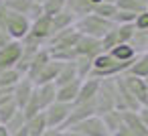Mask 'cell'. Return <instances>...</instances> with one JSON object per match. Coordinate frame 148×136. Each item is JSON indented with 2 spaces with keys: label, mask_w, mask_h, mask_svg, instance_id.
Returning <instances> with one entry per match:
<instances>
[{
  "label": "cell",
  "mask_w": 148,
  "mask_h": 136,
  "mask_svg": "<svg viewBox=\"0 0 148 136\" xmlns=\"http://www.w3.org/2000/svg\"><path fill=\"white\" fill-rule=\"evenodd\" d=\"M79 87H81V79H75L63 87H57V102L63 104H75L77 95H79Z\"/></svg>",
  "instance_id": "cell-16"
},
{
  "label": "cell",
  "mask_w": 148,
  "mask_h": 136,
  "mask_svg": "<svg viewBox=\"0 0 148 136\" xmlns=\"http://www.w3.org/2000/svg\"><path fill=\"white\" fill-rule=\"evenodd\" d=\"M35 2H39V4H43V2H45V0H35Z\"/></svg>",
  "instance_id": "cell-44"
},
{
  "label": "cell",
  "mask_w": 148,
  "mask_h": 136,
  "mask_svg": "<svg viewBox=\"0 0 148 136\" xmlns=\"http://www.w3.org/2000/svg\"><path fill=\"white\" fill-rule=\"evenodd\" d=\"M4 126H6L8 134L12 136V134H16L18 130H23V128L27 126V118H25V114L18 110V112H16V114H14V116H12V118H10L6 124H4Z\"/></svg>",
  "instance_id": "cell-28"
},
{
  "label": "cell",
  "mask_w": 148,
  "mask_h": 136,
  "mask_svg": "<svg viewBox=\"0 0 148 136\" xmlns=\"http://www.w3.org/2000/svg\"><path fill=\"white\" fill-rule=\"evenodd\" d=\"M126 73L136 75V77H142V79L148 77V51L136 55V59L132 61V65H130V69H128Z\"/></svg>",
  "instance_id": "cell-20"
},
{
  "label": "cell",
  "mask_w": 148,
  "mask_h": 136,
  "mask_svg": "<svg viewBox=\"0 0 148 136\" xmlns=\"http://www.w3.org/2000/svg\"><path fill=\"white\" fill-rule=\"evenodd\" d=\"M21 77H23V73H18L14 67L0 71V87H14L21 81Z\"/></svg>",
  "instance_id": "cell-25"
},
{
  "label": "cell",
  "mask_w": 148,
  "mask_h": 136,
  "mask_svg": "<svg viewBox=\"0 0 148 136\" xmlns=\"http://www.w3.org/2000/svg\"><path fill=\"white\" fill-rule=\"evenodd\" d=\"M112 136H132V132L126 128V124H122V126H120V128H118V130H116Z\"/></svg>",
  "instance_id": "cell-38"
},
{
  "label": "cell",
  "mask_w": 148,
  "mask_h": 136,
  "mask_svg": "<svg viewBox=\"0 0 148 136\" xmlns=\"http://www.w3.org/2000/svg\"><path fill=\"white\" fill-rule=\"evenodd\" d=\"M99 83H101V79H97V77H87V79H83V81H81L79 95H77L75 104H85V102L95 100L97 89H99Z\"/></svg>",
  "instance_id": "cell-13"
},
{
  "label": "cell",
  "mask_w": 148,
  "mask_h": 136,
  "mask_svg": "<svg viewBox=\"0 0 148 136\" xmlns=\"http://www.w3.org/2000/svg\"><path fill=\"white\" fill-rule=\"evenodd\" d=\"M16 112H18V106L14 104V100L8 102V104H4V106H0V124H6Z\"/></svg>",
  "instance_id": "cell-30"
},
{
  "label": "cell",
  "mask_w": 148,
  "mask_h": 136,
  "mask_svg": "<svg viewBox=\"0 0 148 136\" xmlns=\"http://www.w3.org/2000/svg\"><path fill=\"white\" fill-rule=\"evenodd\" d=\"M51 61V55H49V49L47 47H43V49H39L37 53H35V57H33V61L29 63V69H27V73H25V77H29L33 83H35V79H37V75L43 71V67L47 65Z\"/></svg>",
  "instance_id": "cell-10"
},
{
  "label": "cell",
  "mask_w": 148,
  "mask_h": 136,
  "mask_svg": "<svg viewBox=\"0 0 148 136\" xmlns=\"http://www.w3.org/2000/svg\"><path fill=\"white\" fill-rule=\"evenodd\" d=\"M136 16H138V14H134V12L120 10V8H118V12H116V16H114V23H116V25H132V23L136 21Z\"/></svg>",
  "instance_id": "cell-31"
},
{
  "label": "cell",
  "mask_w": 148,
  "mask_h": 136,
  "mask_svg": "<svg viewBox=\"0 0 148 136\" xmlns=\"http://www.w3.org/2000/svg\"><path fill=\"white\" fill-rule=\"evenodd\" d=\"M116 6L120 10H128V12L140 14V12L148 10V0H118Z\"/></svg>",
  "instance_id": "cell-21"
},
{
  "label": "cell",
  "mask_w": 148,
  "mask_h": 136,
  "mask_svg": "<svg viewBox=\"0 0 148 136\" xmlns=\"http://www.w3.org/2000/svg\"><path fill=\"white\" fill-rule=\"evenodd\" d=\"M0 136H10V134H8V130H6V126H4V124H0Z\"/></svg>",
  "instance_id": "cell-40"
},
{
  "label": "cell",
  "mask_w": 148,
  "mask_h": 136,
  "mask_svg": "<svg viewBox=\"0 0 148 136\" xmlns=\"http://www.w3.org/2000/svg\"><path fill=\"white\" fill-rule=\"evenodd\" d=\"M116 12H118V6H116V4L101 2V4H95V6H93V12H91V14H97V16H101V19H108V21H114Z\"/></svg>",
  "instance_id": "cell-27"
},
{
  "label": "cell",
  "mask_w": 148,
  "mask_h": 136,
  "mask_svg": "<svg viewBox=\"0 0 148 136\" xmlns=\"http://www.w3.org/2000/svg\"><path fill=\"white\" fill-rule=\"evenodd\" d=\"M6 14H8V8L4 6V2L0 0V29L4 31V25H6Z\"/></svg>",
  "instance_id": "cell-34"
},
{
  "label": "cell",
  "mask_w": 148,
  "mask_h": 136,
  "mask_svg": "<svg viewBox=\"0 0 148 136\" xmlns=\"http://www.w3.org/2000/svg\"><path fill=\"white\" fill-rule=\"evenodd\" d=\"M35 98H37V102H39L41 112H45L51 104L57 102V85H55V83L37 85V87H35Z\"/></svg>",
  "instance_id": "cell-11"
},
{
  "label": "cell",
  "mask_w": 148,
  "mask_h": 136,
  "mask_svg": "<svg viewBox=\"0 0 148 136\" xmlns=\"http://www.w3.org/2000/svg\"><path fill=\"white\" fill-rule=\"evenodd\" d=\"M12 39H10V35L6 33V31H2V29H0V49H2L4 45H8Z\"/></svg>",
  "instance_id": "cell-37"
},
{
  "label": "cell",
  "mask_w": 148,
  "mask_h": 136,
  "mask_svg": "<svg viewBox=\"0 0 148 136\" xmlns=\"http://www.w3.org/2000/svg\"><path fill=\"white\" fill-rule=\"evenodd\" d=\"M89 2H91V4L95 6V4H101V2H106V0H89Z\"/></svg>",
  "instance_id": "cell-42"
},
{
  "label": "cell",
  "mask_w": 148,
  "mask_h": 136,
  "mask_svg": "<svg viewBox=\"0 0 148 136\" xmlns=\"http://www.w3.org/2000/svg\"><path fill=\"white\" fill-rule=\"evenodd\" d=\"M61 61H55V59H51L45 67H43V71L37 75V79H35V87L37 85H47V83H55V79H57V75H59V71H61Z\"/></svg>",
  "instance_id": "cell-14"
},
{
  "label": "cell",
  "mask_w": 148,
  "mask_h": 136,
  "mask_svg": "<svg viewBox=\"0 0 148 136\" xmlns=\"http://www.w3.org/2000/svg\"><path fill=\"white\" fill-rule=\"evenodd\" d=\"M65 134H67V136H83V134H79V132H75V130H65Z\"/></svg>",
  "instance_id": "cell-41"
},
{
  "label": "cell",
  "mask_w": 148,
  "mask_h": 136,
  "mask_svg": "<svg viewBox=\"0 0 148 136\" xmlns=\"http://www.w3.org/2000/svg\"><path fill=\"white\" fill-rule=\"evenodd\" d=\"M75 67H77V77L83 81L91 75V69H93V59H87V57H77L75 59Z\"/></svg>",
  "instance_id": "cell-26"
},
{
  "label": "cell",
  "mask_w": 148,
  "mask_h": 136,
  "mask_svg": "<svg viewBox=\"0 0 148 136\" xmlns=\"http://www.w3.org/2000/svg\"><path fill=\"white\" fill-rule=\"evenodd\" d=\"M103 49H101V41L99 39H91V37H83L77 41L75 45V59L77 57H87V59H95L97 55H101Z\"/></svg>",
  "instance_id": "cell-9"
},
{
  "label": "cell",
  "mask_w": 148,
  "mask_h": 136,
  "mask_svg": "<svg viewBox=\"0 0 148 136\" xmlns=\"http://www.w3.org/2000/svg\"><path fill=\"white\" fill-rule=\"evenodd\" d=\"M71 110H73V104H63V102L51 104V106L43 112L45 122H47V128H61V130H63V126H65V122H67Z\"/></svg>",
  "instance_id": "cell-4"
},
{
  "label": "cell",
  "mask_w": 148,
  "mask_h": 136,
  "mask_svg": "<svg viewBox=\"0 0 148 136\" xmlns=\"http://www.w3.org/2000/svg\"><path fill=\"white\" fill-rule=\"evenodd\" d=\"M65 8L75 14V19H81V16H87L93 12V4L89 2V0H67Z\"/></svg>",
  "instance_id": "cell-19"
},
{
  "label": "cell",
  "mask_w": 148,
  "mask_h": 136,
  "mask_svg": "<svg viewBox=\"0 0 148 136\" xmlns=\"http://www.w3.org/2000/svg\"><path fill=\"white\" fill-rule=\"evenodd\" d=\"M122 79H124V85L128 87V91L136 98V102L142 106H148V91H146V83L142 77H136V75H130V73H122Z\"/></svg>",
  "instance_id": "cell-7"
},
{
  "label": "cell",
  "mask_w": 148,
  "mask_h": 136,
  "mask_svg": "<svg viewBox=\"0 0 148 136\" xmlns=\"http://www.w3.org/2000/svg\"><path fill=\"white\" fill-rule=\"evenodd\" d=\"M122 120L126 128L132 132V136H148V128L142 124L138 112H122Z\"/></svg>",
  "instance_id": "cell-15"
},
{
  "label": "cell",
  "mask_w": 148,
  "mask_h": 136,
  "mask_svg": "<svg viewBox=\"0 0 148 136\" xmlns=\"http://www.w3.org/2000/svg\"><path fill=\"white\" fill-rule=\"evenodd\" d=\"M65 4H67V0H45L43 2V14L55 16V14L65 10Z\"/></svg>",
  "instance_id": "cell-29"
},
{
  "label": "cell",
  "mask_w": 148,
  "mask_h": 136,
  "mask_svg": "<svg viewBox=\"0 0 148 136\" xmlns=\"http://www.w3.org/2000/svg\"><path fill=\"white\" fill-rule=\"evenodd\" d=\"M4 31L10 35L12 41H23V39L29 35V31H31V21H29L25 14H18V12L8 10Z\"/></svg>",
  "instance_id": "cell-3"
},
{
  "label": "cell",
  "mask_w": 148,
  "mask_h": 136,
  "mask_svg": "<svg viewBox=\"0 0 148 136\" xmlns=\"http://www.w3.org/2000/svg\"><path fill=\"white\" fill-rule=\"evenodd\" d=\"M21 55H23V43L21 41H10L8 45H4L0 49V71L16 67Z\"/></svg>",
  "instance_id": "cell-6"
},
{
  "label": "cell",
  "mask_w": 148,
  "mask_h": 136,
  "mask_svg": "<svg viewBox=\"0 0 148 136\" xmlns=\"http://www.w3.org/2000/svg\"><path fill=\"white\" fill-rule=\"evenodd\" d=\"M99 118L103 120V124H106L110 136H112V134L124 124V120H122V112H118V110H112V112H108V114H103V116H99Z\"/></svg>",
  "instance_id": "cell-23"
},
{
  "label": "cell",
  "mask_w": 148,
  "mask_h": 136,
  "mask_svg": "<svg viewBox=\"0 0 148 136\" xmlns=\"http://www.w3.org/2000/svg\"><path fill=\"white\" fill-rule=\"evenodd\" d=\"M12 136H29V130H27V126H25L23 130H18L16 134H12Z\"/></svg>",
  "instance_id": "cell-39"
},
{
  "label": "cell",
  "mask_w": 148,
  "mask_h": 136,
  "mask_svg": "<svg viewBox=\"0 0 148 136\" xmlns=\"http://www.w3.org/2000/svg\"><path fill=\"white\" fill-rule=\"evenodd\" d=\"M132 61L128 63H122V61H116L110 53H101L93 59V69H91V75L89 77H97V79H108V77H118L122 73H126L130 69Z\"/></svg>",
  "instance_id": "cell-1"
},
{
  "label": "cell",
  "mask_w": 148,
  "mask_h": 136,
  "mask_svg": "<svg viewBox=\"0 0 148 136\" xmlns=\"http://www.w3.org/2000/svg\"><path fill=\"white\" fill-rule=\"evenodd\" d=\"M43 136H67V134H65V130H61V128H47Z\"/></svg>",
  "instance_id": "cell-36"
},
{
  "label": "cell",
  "mask_w": 148,
  "mask_h": 136,
  "mask_svg": "<svg viewBox=\"0 0 148 136\" xmlns=\"http://www.w3.org/2000/svg\"><path fill=\"white\" fill-rule=\"evenodd\" d=\"M75 79H79V77H77L75 61H67V63L61 65V71H59V75H57V79H55V85H57V87H63V85H67V83H71V81H75Z\"/></svg>",
  "instance_id": "cell-17"
},
{
  "label": "cell",
  "mask_w": 148,
  "mask_h": 136,
  "mask_svg": "<svg viewBox=\"0 0 148 136\" xmlns=\"http://www.w3.org/2000/svg\"><path fill=\"white\" fill-rule=\"evenodd\" d=\"M138 116H140V120H142V124L148 128V106H142L140 110H138Z\"/></svg>",
  "instance_id": "cell-35"
},
{
  "label": "cell",
  "mask_w": 148,
  "mask_h": 136,
  "mask_svg": "<svg viewBox=\"0 0 148 136\" xmlns=\"http://www.w3.org/2000/svg\"><path fill=\"white\" fill-rule=\"evenodd\" d=\"M75 14H71L67 8L63 10V12H59V14H55V16H51V25H53V35L55 33H59V31H63V29H71V27H75Z\"/></svg>",
  "instance_id": "cell-18"
},
{
  "label": "cell",
  "mask_w": 148,
  "mask_h": 136,
  "mask_svg": "<svg viewBox=\"0 0 148 136\" xmlns=\"http://www.w3.org/2000/svg\"><path fill=\"white\" fill-rule=\"evenodd\" d=\"M14 100V87H0V106Z\"/></svg>",
  "instance_id": "cell-33"
},
{
  "label": "cell",
  "mask_w": 148,
  "mask_h": 136,
  "mask_svg": "<svg viewBox=\"0 0 148 136\" xmlns=\"http://www.w3.org/2000/svg\"><path fill=\"white\" fill-rule=\"evenodd\" d=\"M134 27H136V31H148V10H144L136 16Z\"/></svg>",
  "instance_id": "cell-32"
},
{
  "label": "cell",
  "mask_w": 148,
  "mask_h": 136,
  "mask_svg": "<svg viewBox=\"0 0 148 136\" xmlns=\"http://www.w3.org/2000/svg\"><path fill=\"white\" fill-rule=\"evenodd\" d=\"M31 37H35L37 41H41L43 45H47V41L53 37V25H51V16L49 14H41L37 21L31 23Z\"/></svg>",
  "instance_id": "cell-8"
},
{
  "label": "cell",
  "mask_w": 148,
  "mask_h": 136,
  "mask_svg": "<svg viewBox=\"0 0 148 136\" xmlns=\"http://www.w3.org/2000/svg\"><path fill=\"white\" fill-rule=\"evenodd\" d=\"M116 61H122V63H128V61H134L136 59V51L130 47V45H118V47H114L112 51H108Z\"/></svg>",
  "instance_id": "cell-22"
},
{
  "label": "cell",
  "mask_w": 148,
  "mask_h": 136,
  "mask_svg": "<svg viewBox=\"0 0 148 136\" xmlns=\"http://www.w3.org/2000/svg\"><path fill=\"white\" fill-rule=\"evenodd\" d=\"M27 130H29V136H43L45 130H47L45 116L39 114V116H35L33 120H29V122H27Z\"/></svg>",
  "instance_id": "cell-24"
},
{
  "label": "cell",
  "mask_w": 148,
  "mask_h": 136,
  "mask_svg": "<svg viewBox=\"0 0 148 136\" xmlns=\"http://www.w3.org/2000/svg\"><path fill=\"white\" fill-rule=\"evenodd\" d=\"M67 130H75L83 136H110V132H108V128L99 116H91V118H87V120H83V122H79Z\"/></svg>",
  "instance_id": "cell-5"
},
{
  "label": "cell",
  "mask_w": 148,
  "mask_h": 136,
  "mask_svg": "<svg viewBox=\"0 0 148 136\" xmlns=\"http://www.w3.org/2000/svg\"><path fill=\"white\" fill-rule=\"evenodd\" d=\"M144 83H146V91H148V77H144Z\"/></svg>",
  "instance_id": "cell-43"
},
{
  "label": "cell",
  "mask_w": 148,
  "mask_h": 136,
  "mask_svg": "<svg viewBox=\"0 0 148 136\" xmlns=\"http://www.w3.org/2000/svg\"><path fill=\"white\" fill-rule=\"evenodd\" d=\"M114 21H108V19H101L97 14H87V16H81L75 21V29L83 35V37H91V39H103L112 29H114Z\"/></svg>",
  "instance_id": "cell-2"
},
{
  "label": "cell",
  "mask_w": 148,
  "mask_h": 136,
  "mask_svg": "<svg viewBox=\"0 0 148 136\" xmlns=\"http://www.w3.org/2000/svg\"><path fill=\"white\" fill-rule=\"evenodd\" d=\"M33 91H35V83L29 79V77H21V81L14 85V104L18 106V110H23L25 108V104L29 102V98L33 95Z\"/></svg>",
  "instance_id": "cell-12"
},
{
  "label": "cell",
  "mask_w": 148,
  "mask_h": 136,
  "mask_svg": "<svg viewBox=\"0 0 148 136\" xmlns=\"http://www.w3.org/2000/svg\"><path fill=\"white\" fill-rule=\"evenodd\" d=\"M146 51H148V41H146Z\"/></svg>",
  "instance_id": "cell-45"
}]
</instances>
